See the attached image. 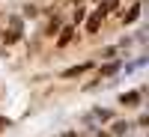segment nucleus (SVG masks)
I'll list each match as a JSON object with an SVG mask.
<instances>
[{"label": "nucleus", "instance_id": "3", "mask_svg": "<svg viewBox=\"0 0 149 137\" xmlns=\"http://www.w3.org/2000/svg\"><path fill=\"white\" fill-rule=\"evenodd\" d=\"M86 69H93V66H90V63H81V66H72V69H66V72H63V78H74V74H84Z\"/></svg>", "mask_w": 149, "mask_h": 137}, {"label": "nucleus", "instance_id": "7", "mask_svg": "<svg viewBox=\"0 0 149 137\" xmlns=\"http://www.w3.org/2000/svg\"><path fill=\"white\" fill-rule=\"evenodd\" d=\"M6 125H9V119H6V116H0V128H6Z\"/></svg>", "mask_w": 149, "mask_h": 137}, {"label": "nucleus", "instance_id": "5", "mask_svg": "<svg viewBox=\"0 0 149 137\" xmlns=\"http://www.w3.org/2000/svg\"><path fill=\"white\" fill-rule=\"evenodd\" d=\"M72 36H74V30H72V27H66L63 33H60V39H57V45H60V48H66V45L72 42Z\"/></svg>", "mask_w": 149, "mask_h": 137}, {"label": "nucleus", "instance_id": "8", "mask_svg": "<svg viewBox=\"0 0 149 137\" xmlns=\"http://www.w3.org/2000/svg\"><path fill=\"white\" fill-rule=\"evenodd\" d=\"M98 137H107V134H98Z\"/></svg>", "mask_w": 149, "mask_h": 137}, {"label": "nucleus", "instance_id": "2", "mask_svg": "<svg viewBox=\"0 0 149 137\" xmlns=\"http://www.w3.org/2000/svg\"><path fill=\"white\" fill-rule=\"evenodd\" d=\"M102 18H104V9H95L93 15H90V24H86V30L95 33V30H98V24H102Z\"/></svg>", "mask_w": 149, "mask_h": 137}, {"label": "nucleus", "instance_id": "4", "mask_svg": "<svg viewBox=\"0 0 149 137\" xmlns=\"http://www.w3.org/2000/svg\"><path fill=\"white\" fill-rule=\"evenodd\" d=\"M137 15H140V3H134L125 15H122V21H125V24H134V21H137Z\"/></svg>", "mask_w": 149, "mask_h": 137}, {"label": "nucleus", "instance_id": "6", "mask_svg": "<svg viewBox=\"0 0 149 137\" xmlns=\"http://www.w3.org/2000/svg\"><path fill=\"white\" fill-rule=\"evenodd\" d=\"M140 102V92H131V95H122V104H137Z\"/></svg>", "mask_w": 149, "mask_h": 137}, {"label": "nucleus", "instance_id": "1", "mask_svg": "<svg viewBox=\"0 0 149 137\" xmlns=\"http://www.w3.org/2000/svg\"><path fill=\"white\" fill-rule=\"evenodd\" d=\"M18 36H21V21L12 18V27H9V33H3V42H6V45H15Z\"/></svg>", "mask_w": 149, "mask_h": 137}]
</instances>
